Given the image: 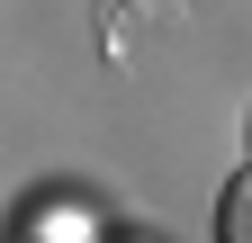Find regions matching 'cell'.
<instances>
[{
	"instance_id": "1",
	"label": "cell",
	"mask_w": 252,
	"mask_h": 243,
	"mask_svg": "<svg viewBox=\"0 0 252 243\" xmlns=\"http://www.w3.org/2000/svg\"><path fill=\"white\" fill-rule=\"evenodd\" d=\"M216 234H225V243H252V171L225 180V198H216Z\"/></svg>"
},
{
	"instance_id": "2",
	"label": "cell",
	"mask_w": 252,
	"mask_h": 243,
	"mask_svg": "<svg viewBox=\"0 0 252 243\" xmlns=\"http://www.w3.org/2000/svg\"><path fill=\"white\" fill-rule=\"evenodd\" d=\"M18 234H90V207H36Z\"/></svg>"
}]
</instances>
